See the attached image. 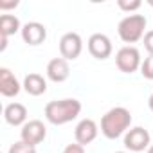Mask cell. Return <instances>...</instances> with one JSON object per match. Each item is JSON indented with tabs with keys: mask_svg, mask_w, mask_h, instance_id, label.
Wrapping results in <instances>:
<instances>
[{
	"mask_svg": "<svg viewBox=\"0 0 153 153\" xmlns=\"http://www.w3.org/2000/svg\"><path fill=\"white\" fill-rule=\"evenodd\" d=\"M146 25H148V20L144 15H128L117 25L119 38L124 43H135L146 34Z\"/></svg>",
	"mask_w": 153,
	"mask_h": 153,
	"instance_id": "cell-3",
	"label": "cell"
},
{
	"mask_svg": "<svg viewBox=\"0 0 153 153\" xmlns=\"http://www.w3.org/2000/svg\"><path fill=\"white\" fill-rule=\"evenodd\" d=\"M18 31H22V25L15 15H2L0 16V34L2 36L9 38V36L16 34Z\"/></svg>",
	"mask_w": 153,
	"mask_h": 153,
	"instance_id": "cell-15",
	"label": "cell"
},
{
	"mask_svg": "<svg viewBox=\"0 0 153 153\" xmlns=\"http://www.w3.org/2000/svg\"><path fill=\"white\" fill-rule=\"evenodd\" d=\"M70 76V68H68V61L63 58H54L47 63V78L54 83H63L68 79Z\"/></svg>",
	"mask_w": 153,
	"mask_h": 153,
	"instance_id": "cell-12",
	"label": "cell"
},
{
	"mask_svg": "<svg viewBox=\"0 0 153 153\" xmlns=\"http://www.w3.org/2000/svg\"><path fill=\"white\" fill-rule=\"evenodd\" d=\"M20 33H22L24 42L29 43V45H40L47 38V29L40 22H27L25 25H22Z\"/></svg>",
	"mask_w": 153,
	"mask_h": 153,
	"instance_id": "cell-10",
	"label": "cell"
},
{
	"mask_svg": "<svg viewBox=\"0 0 153 153\" xmlns=\"http://www.w3.org/2000/svg\"><path fill=\"white\" fill-rule=\"evenodd\" d=\"M117 6H119V9H123V11H126V13L131 15L133 11H137L142 6V2H140V0H131V2H128V0H119Z\"/></svg>",
	"mask_w": 153,
	"mask_h": 153,
	"instance_id": "cell-18",
	"label": "cell"
},
{
	"mask_svg": "<svg viewBox=\"0 0 153 153\" xmlns=\"http://www.w3.org/2000/svg\"><path fill=\"white\" fill-rule=\"evenodd\" d=\"M148 4H149V6H153V0H148Z\"/></svg>",
	"mask_w": 153,
	"mask_h": 153,
	"instance_id": "cell-25",
	"label": "cell"
},
{
	"mask_svg": "<svg viewBox=\"0 0 153 153\" xmlns=\"http://www.w3.org/2000/svg\"><path fill=\"white\" fill-rule=\"evenodd\" d=\"M18 6V0H11V2H4V0H0V9H13Z\"/></svg>",
	"mask_w": 153,
	"mask_h": 153,
	"instance_id": "cell-21",
	"label": "cell"
},
{
	"mask_svg": "<svg viewBox=\"0 0 153 153\" xmlns=\"http://www.w3.org/2000/svg\"><path fill=\"white\" fill-rule=\"evenodd\" d=\"M83 51V40L78 33H65L59 40V54L63 59L70 61V59H76L79 58Z\"/></svg>",
	"mask_w": 153,
	"mask_h": 153,
	"instance_id": "cell-6",
	"label": "cell"
},
{
	"mask_svg": "<svg viewBox=\"0 0 153 153\" xmlns=\"http://www.w3.org/2000/svg\"><path fill=\"white\" fill-rule=\"evenodd\" d=\"M115 65H117V68H119L121 72H124V74H131V72H135L137 68H140L142 61H140V52H139V49L133 47V45H126V47L119 49L117 54H115Z\"/></svg>",
	"mask_w": 153,
	"mask_h": 153,
	"instance_id": "cell-4",
	"label": "cell"
},
{
	"mask_svg": "<svg viewBox=\"0 0 153 153\" xmlns=\"http://www.w3.org/2000/svg\"><path fill=\"white\" fill-rule=\"evenodd\" d=\"M115 153H126V151H115Z\"/></svg>",
	"mask_w": 153,
	"mask_h": 153,
	"instance_id": "cell-26",
	"label": "cell"
},
{
	"mask_svg": "<svg viewBox=\"0 0 153 153\" xmlns=\"http://www.w3.org/2000/svg\"><path fill=\"white\" fill-rule=\"evenodd\" d=\"M7 153H36V146H31L24 140H18V142L11 144Z\"/></svg>",
	"mask_w": 153,
	"mask_h": 153,
	"instance_id": "cell-16",
	"label": "cell"
},
{
	"mask_svg": "<svg viewBox=\"0 0 153 153\" xmlns=\"http://www.w3.org/2000/svg\"><path fill=\"white\" fill-rule=\"evenodd\" d=\"M24 90L29 94V96H42L47 92V81L42 74H36V72H31L25 76L24 79Z\"/></svg>",
	"mask_w": 153,
	"mask_h": 153,
	"instance_id": "cell-14",
	"label": "cell"
},
{
	"mask_svg": "<svg viewBox=\"0 0 153 153\" xmlns=\"http://www.w3.org/2000/svg\"><path fill=\"white\" fill-rule=\"evenodd\" d=\"M148 106H149V110L153 112V94L149 96V99H148Z\"/></svg>",
	"mask_w": 153,
	"mask_h": 153,
	"instance_id": "cell-23",
	"label": "cell"
},
{
	"mask_svg": "<svg viewBox=\"0 0 153 153\" xmlns=\"http://www.w3.org/2000/svg\"><path fill=\"white\" fill-rule=\"evenodd\" d=\"M114 47H112V40L103 34V33H96L88 38V52L96 58V59H106L110 58Z\"/></svg>",
	"mask_w": 153,
	"mask_h": 153,
	"instance_id": "cell-8",
	"label": "cell"
},
{
	"mask_svg": "<svg viewBox=\"0 0 153 153\" xmlns=\"http://www.w3.org/2000/svg\"><path fill=\"white\" fill-rule=\"evenodd\" d=\"M79 112H81V103L74 97L51 101L45 105V119L54 126H61L74 121L79 115Z\"/></svg>",
	"mask_w": 153,
	"mask_h": 153,
	"instance_id": "cell-1",
	"label": "cell"
},
{
	"mask_svg": "<svg viewBox=\"0 0 153 153\" xmlns=\"http://www.w3.org/2000/svg\"><path fill=\"white\" fill-rule=\"evenodd\" d=\"M63 153H85V146H81V144H68L65 149H63Z\"/></svg>",
	"mask_w": 153,
	"mask_h": 153,
	"instance_id": "cell-20",
	"label": "cell"
},
{
	"mask_svg": "<svg viewBox=\"0 0 153 153\" xmlns=\"http://www.w3.org/2000/svg\"><path fill=\"white\" fill-rule=\"evenodd\" d=\"M144 49L149 52V56H153V29L144 34Z\"/></svg>",
	"mask_w": 153,
	"mask_h": 153,
	"instance_id": "cell-19",
	"label": "cell"
},
{
	"mask_svg": "<svg viewBox=\"0 0 153 153\" xmlns=\"http://www.w3.org/2000/svg\"><path fill=\"white\" fill-rule=\"evenodd\" d=\"M97 133H99V128H97L94 119H81L78 123V126H76V130H74L76 142L81 144V146H87V144L94 142Z\"/></svg>",
	"mask_w": 153,
	"mask_h": 153,
	"instance_id": "cell-9",
	"label": "cell"
},
{
	"mask_svg": "<svg viewBox=\"0 0 153 153\" xmlns=\"http://www.w3.org/2000/svg\"><path fill=\"white\" fill-rule=\"evenodd\" d=\"M4 119L11 126H24L27 123V108L22 103H9L4 108Z\"/></svg>",
	"mask_w": 153,
	"mask_h": 153,
	"instance_id": "cell-13",
	"label": "cell"
},
{
	"mask_svg": "<svg viewBox=\"0 0 153 153\" xmlns=\"http://www.w3.org/2000/svg\"><path fill=\"white\" fill-rule=\"evenodd\" d=\"M131 124V114L124 106H115L108 110L101 119V131L106 139H117L128 131Z\"/></svg>",
	"mask_w": 153,
	"mask_h": 153,
	"instance_id": "cell-2",
	"label": "cell"
},
{
	"mask_svg": "<svg viewBox=\"0 0 153 153\" xmlns=\"http://www.w3.org/2000/svg\"><path fill=\"white\" fill-rule=\"evenodd\" d=\"M47 137V128L42 121L38 119H33V121H27L22 130H20V140L31 144V146H36L40 144L42 140H45Z\"/></svg>",
	"mask_w": 153,
	"mask_h": 153,
	"instance_id": "cell-7",
	"label": "cell"
},
{
	"mask_svg": "<svg viewBox=\"0 0 153 153\" xmlns=\"http://www.w3.org/2000/svg\"><path fill=\"white\" fill-rule=\"evenodd\" d=\"M149 140H151V135H149V131H148L146 128H142V126L130 128V130L126 131V135H124V146H126V149L135 151V153L148 149V148H149Z\"/></svg>",
	"mask_w": 153,
	"mask_h": 153,
	"instance_id": "cell-5",
	"label": "cell"
},
{
	"mask_svg": "<svg viewBox=\"0 0 153 153\" xmlns=\"http://www.w3.org/2000/svg\"><path fill=\"white\" fill-rule=\"evenodd\" d=\"M22 87L24 85L18 83V79L15 78V74L9 68H6V67L0 68V94H2L4 97H15V96H18Z\"/></svg>",
	"mask_w": 153,
	"mask_h": 153,
	"instance_id": "cell-11",
	"label": "cell"
},
{
	"mask_svg": "<svg viewBox=\"0 0 153 153\" xmlns=\"http://www.w3.org/2000/svg\"><path fill=\"white\" fill-rule=\"evenodd\" d=\"M140 74L144 76L146 79L153 81V56H148V58L142 61V65H140Z\"/></svg>",
	"mask_w": 153,
	"mask_h": 153,
	"instance_id": "cell-17",
	"label": "cell"
},
{
	"mask_svg": "<svg viewBox=\"0 0 153 153\" xmlns=\"http://www.w3.org/2000/svg\"><path fill=\"white\" fill-rule=\"evenodd\" d=\"M6 47H7V36L0 34V51H6Z\"/></svg>",
	"mask_w": 153,
	"mask_h": 153,
	"instance_id": "cell-22",
	"label": "cell"
},
{
	"mask_svg": "<svg viewBox=\"0 0 153 153\" xmlns=\"http://www.w3.org/2000/svg\"><path fill=\"white\" fill-rule=\"evenodd\" d=\"M146 153H153V146H149V148H148V151H146Z\"/></svg>",
	"mask_w": 153,
	"mask_h": 153,
	"instance_id": "cell-24",
	"label": "cell"
}]
</instances>
